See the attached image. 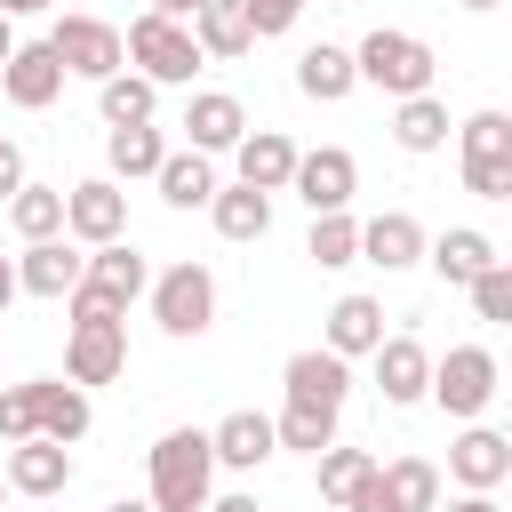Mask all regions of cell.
Instances as JSON below:
<instances>
[{"mask_svg": "<svg viewBox=\"0 0 512 512\" xmlns=\"http://www.w3.org/2000/svg\"><path fill=\"white\" fill-rule=\"evenodd\" d=\"M304 256H312L320 272H336V264H360V224H352L344 208L312 216V232H304Z\"/></svg>", "mask_w": 512, "mask_h": 512, "instance_id": "836d02e7", "label": "cell"}, {"mask_svg": "<svg viewBox=\"0 0 512 512\" xmlns=\"http://www.w3.org/2000/svg\"><path fill=\"white\" fill-rule=\"evenodd\" d=\"M32 392H40V440H56V448H72V440H88V424H96V408H88V384H56V376H32Z\"/></svg>", "mask_w": 512, "mask_h": 512, "instance_id": "44dd1931", "label": "cell"}, {"mask_svg": "<svg viewBox=\"0 0 512 512\" xmlns=\"http://www.w3.org/2000/svg\"><path fill=\"white\" fill-rule=\"evenodd\" d=\"M376 392H384V408H416L424 400V376H432V352L416 344V336H384L376 352Z\"/></svg>", "mask_w": 512, "mask_h": 512, "instance_id": "ac0fdd59", "label": "cell"}, {"mask_svg": "<svg viewBox=\"0 0 512 512\" xmlns=\"http://www.w3.org/2000/svg\"><path fill=\"white\" fill-rule=\"evenodd\" d=\"M448 480H456V488H488V496H496V488L512 480V440H504V432H488V424H464V432L448 440Z\"/></svg>", "mask_w": 512, "mask_h": 512, "instance_id": "4fadbf2b", "label": "cell"}, {"mask_svg": "<svg viewBox=\"0 0 512 512\" xmlns=\"http://www.w3.org/2000/svg\"><path fill=\"white\" fill-rule=\"evenodd\" d=\"M64 240L80 248H104V240H128V192L112 176H88L64 192Z\"/></svg>", "mask_w": 512, "mask_h": 512, "instance_id": "9c48e42d", "label": "cell"}, {"mask_svg": "<svg viewBox=\"0 0 512 512\" xmlns=\"http://www.w3.org/2000/svg\"><path fill=\"white\" fill-rule=\"evenodd\" d=\"M352 72H360V88H384V96L400 104V96H424V88H432V48H424L416 32H400V24H376V32L352 48Z\"/></svg>", "mask_w": 512, "mask_h": 512, "instance_id": "7a4b0ae2", "label": "cell"}, {"mask_svg": "<svg viewBox=\"0 0 512 512\" xmlns=\"http://www.w3.org/2000/svg\"><path fill=\"white\" fill-rule=\"evenodd\" d=\"M208 448H216V464H232V472H256L264 456H280V440H272V416H264V408H232V416L208 432Z\"/></svg>", "mask_w": 512, "mask_h": 512, "instance_id": "7402d4cb", "label": "cell"}, {"mask_svg": "<svg viewBox=\"0 0 512 512\" xmlns=\"http://www.w3.org/2000/svg\"><path fill=\"white\" fill-rule=\"evenodd\" d=\"M80 248H64V232L56 240H24V256H16V288L24 296H48V304H64L72 288H80Z\"/></svg>", "mask_w": 512, "mask_h": 512, "instance_id": "5bb4252c", "label": "cell"}, {"mask_svg": "<svg viewBox=\"0 0 512 512\" xmlns=\"http://www.w3.org/2000/svg\"><path fill=\"white\" fill-rule=\"evenodd\" d=\"M0 480H8L16 496H64V488H72V448H56V440L32 432V440L8 448V472H0Z\"/></svg>", "mask_w": 512, "mask_h": 512, "instance_id": "d6986e66", "label": "cell"}, {"mask_svg": "<svg viewBox=\"0 0 512 512\" xmlns=\"http://www.w3.org/2000/svg\"><path fill=\"white\" fill-rule=\"evenodd\" d=\"M40 8H56V0H0V16H40Z\"/></svg>", "mask_w": 512, "mask_h": 512, "instance_id": "ee69618b", "label": "cell"}, {"mask_svg": "<svg viewBox=\"0 0 512 512\" xmlns=\"http://www.w3.org/2000/svg\"><path fill=\"white\" fill-rule=\"evenodd\" d=\"M120 48H128V64L152 80V88H192V72L208 64L200 48H192V24H176V16H136L128 32H120Z\"/></svg>", "mask_w": 512, "mask_h": 512, "instance_id": "3957f363", "label": "cell"}, {"mask_svg": "<svg viewBox=\"0 0 512 512\" xmlns=\"http://www.w3.org/2000/svg\"><path fill=\"white\" fill-rule=\"evenodd\" d=\"M296 88H304L312 104H344V96L360 88V72H352V48H336V40H312V48L296 56Z\"/></svg>", "mask_w": 512, "mask_h": 512, "instance_id": "d4e9b609", "label": "cell"}, {"mask_svg": "<svg viewBox=\"0 0 512 512\" xmlns=\"http://www.w3.org/2000/svg\"><path fill=\"white\" fill-rule=\"evenodd\" d=\"M384 344V304L376 296H336L328 304V352L336 360H360V352H376Z\"/></svg>", "mask_w": 512, "mask_h": 512, "instance_id": "83f0119b", "label": "cell"}, {"mask_svg": "<svg viewBox=\"0 0 512 512\" xmlns=\"http://www.w3.org/2000/svg\"><path fill=\"white\" fill-rule=\"evenodd\" d=\"M240 16H248V32H256V40H280V32L304 16V0H240Z\"/></svg>", "mask_w": 512, "mask_h": 512, "instance_id": "f35d334b", "label": "cell"}, {"mask_svg": "<svg viewBox=\"0 0 512 512\" xmlns=\"http://www.w3.org/2000/svg\"><path fill=\"white\" fill-rule=\"evenodd\" d=\"M192 8H200V0H152V16H176V24H184Z\"/></svg>", "mask_w": 512, "mask_h": 512, "instance_id": "7bdbcfd3", "label": "cell"}, {"mask_svg": "<svg viewBox=\"0 0 512 512\" xmlns=\"http://www.w3.org/2000/svg\"><path fill=\"white\" fill-rule=\"evenodd\" d=\"M32 432H40V392L32 384H0V448H16Z\"/></svg>", "mask_w": 512, "mask_h": 512, "instance_id": "74e56055", "label": "cell"}, {"mask_svg": "<svg viewBox=\"0 0 512 512\" xmlns=\"http://www.w3.org/2000/svg\"><path fill=\"white\" fill-rule=\"evenodd\" d=\"M432 512H504V504H496V496H488V488H464V496H456V504H432Z\"/></svg>", "mask_w": 512, "mask_h": 512, "instance_id": "60d3db41", "label": "cell"}, {"mask_svg": "<svg viewBox=\"0 0 512 512\" xmlns=\"http://www.w3.org/2000/svg\"><path fill=\"white\" fill-rule=\"evenodd\" d=\"M160 160H168V136H160L152 120H128V128L104 136V176H112V184H136V176H152Z\"/></svg>", "mask_w": 512, "mask_h": 512, "instance_id": "484cf974", "label": "cell"}, {"mask_svg": "<svg viewBox=\"0 0 512 512\" xmlns=\"http://www.w3.org/2000/svg\"><path fill=\"white\" fill-rule=\"evenodd\" d=\"M464 296H472V312H480V320H496V328H504V320H512V264H504V256H496V264H480V272L464 280Z\"/></svg>", "mask_w": 512, "mask_h": 512, "instance_id": "8d00e7d4", "label": "cell"}, {"mask_svg": "<svg viewBox=\"0 0 512 512\" xmlns=\"http://www.w3.org/2000/svg\"><path fill=\"white\" fill-rule=\"evenodd\" d=\"M392 144H400V152H440V144H448V104H440L432 88H424V96H400Z\"/></svg>", "mask_w": 512, "mask_h": 512, "instance_id": "1f68e13d", "label": "cell"}, {"mask_svg": "<svg viewBox=\"0 0 512 512\" xmlns=\"http://www.w3.org/2000/svg\"><path fill=\"white\" fill-rule=\"evenodd\" d=\"M464 144V192L472 200H512V120L504 112H472L456 128Z\"/></svg>", "mask_w": 512, "mask_h": 512, "instance_id": "8992f818", "label": "cell"}, {"mask_svg": "<svg viewBox=\"0 0 512 512\" xmlns=\"http://www.w3.org/2000/svg\"><path fill=\"white\" fill-rule=\"evenodd\" d=\"M8 48H16V16H0V64H8Z\"/></svg>", "mask_w": 512, "mask_h": 512, "instance_id": "7dc6e473", "label": "cell"}, {"mask_svg": "<svg viewBox=\"0 0 512 512\" xmlns=\"http://www.w3.org/2000/svg\"><path fill=\"white\" fill-rule=\"evenodd\" d=\"M424 264H432V272H440L448 288H464V280H472L480 264H496V240H488L480 224H448L440 240H424Z\"/></svg>", "mask_w": 512, "mask_h": 512, "instance_id": "4316f807", "label": "cell"}, {"mask_svg": "<svg viewBox=\"0 0 512 512\" xmlns=\"http://www.w3.org/2000/svg\"><path fill=\"white\" fill-rule=\"evenodd\" d=\"M184 24H192V48H200L208 64H232V56H248V48H256V32H248L240 0H200Z\"/></svg>", "mask_w": 512, "mask_h": 512, "instance_id": "603a6c76", "label": "cell"}, {"mask_svg": "<svg viewBox=\"0 0 512 512\" xmlns=\"http://www.w3.org/2000/svg\"><path fill=\"white\" fill-rule=\"evenodd\" d=\"M184 136H192V152H232L240 136H248V104L240 96H224V88H200L192 104H184Z\"/></svg>", "mask_w": 512, "mask_h": 512, "instance_id": "2e32d148", "label": "cell"}, {"mask_svg": "<svg viewBox=\"0 0 512 512\" xmlns=\"http://www.w3.org/2000/svg\"><path fill=\"white\" fill-rule=\"evenodd\" d=\"M232 168H240V184H256V192H288L296 144H288L280 128H248V136L232 144Z\"/></svg>", "mask_w": 512, "mask_h": 512, "instance_id": "cb8c5ba5", "label": "cell"}, {"mask_svg": "<svg viewBox=\"0 0 512 512\" xmlns=\"http://www.w3.org/2000/svg\"><path fill=\"white\" fill-rule=\"evenodd\" d=\"M0 96H8L16 112H48V104L64 96V64H56V48H48V40H16L8 64H0Z\"/></svg>", "mask_w": 512, "mask_h": 512, "instance_id": "30bf717a", "label": "cell"}, {"mask_svg": "<svg viewBox=\"0 0 512 512\" xmlns=\"http://www.w3.org/2000/svg\"><path fill=\"white\" fill-rule=\"evenodd\" d=\"M104 512H152V496H120V504H104Z\"/></svg>", "mask_w": 512, "mask_h": 512, "instance_id": "bcb514c9", "label": "cell"}, {"mask_svg": "<svg viewBox=\"0 0 512 512\" xmlns=\"http://www.w3.org/2000/svg\"><path fill=\"white\" fill-rule=\"evenodd\" d=\"M288 192H296L312 216H328V208H352V192H360V160H352L344 144L296 152V168H288Z\"/></svg>", "mask_w": 512, "mask_h": 512, "instance_id": "ba28073f", "label": "cell"}, {"mask_svg": "<svg viewBox=\"0 0 512 512\" xmlns=\"http://www.w3.org/2000/svg\"><path fill=\"white\" fill-rule=\"evenodd\" d=\"M464 8H496V0H464Z\"/></svg>", "mask_w": 512, "mask_h": 512, "instance_id": "c3c4849f", "label": "cell"}, {"mask_svg": "<svg viewBox=\"0 0 512 512\" xmlns=\"http://www.w3.org/2000/svg\"><path fill=\"white\" fill-rule=\"evenodd\" d=\"M96 112H104V128H128V120H152L160 112V88L144 80V72H112V80H96Z\"/></svg>", "mask_w": 512, "mask_h": 512, "instance_id": "4dcf8cb0", "label": "cell"}, {"mask_svg": "<svg viewBox=\"0 0 512 512\" xmlns=\"http://www.w3.org/2000/svg\"><path fill=\"white\" fill-rule=\"evenodd\" d=\"M312 464H320V504H344V496L368 480V464H376V456H368V448H336V440H328Z\"/></svg>", "mask_w": 512, "mask_h": 512, "instance_id": "d590c367", "label": "cell"}, {"mask_svg": "<svg viewBox=\"0 0 512 512\" xmlns=\"http://www.w3.org/2000/svg\"><path fill=\"white\" fill-rule=\"evenodd\" d=\"M80 288H96L104 304H120V312H128V304L152 288V264H144L128 240H104V248H88V264H80Z\"/></svg>", "mask_w": 512, "mask_h": 512, "instance_id": "9a60e30c", "label": "cell"}, {"mask_svg": "<svg viewBox=\"0 0 512 512\" xmlns=\"http://www.w3.org/2000/svg\"><path fill=\"white\" fill-rule=\"evenodd\" d=\"M208 216H216L224 240H264V232H272V192H256V184H216Z\"/></svg>", "mask_w": 512, "mask_h": 512, "instance_id": "f546056e", "label": "cell"}, {"mask_svg": "<svg viewBox=\"0 0 512 512\" xmlns=\"http://www.w3.org/2000/svg\"><path fill=\"white\" fill-rule=\"evenodd\" d=\"M496 376H504V368H496V352H488V344H448V352L432 360V376H424V400H440L448 416H464V424H472V416L496 400Z\"/></svg>", "mask_w": 512, "mask_h": 512, "instance_id": "5b68a950", "label": "cell"}, {"mask_svg": "<svg viewBox=\"0 0 512 512\" xmlns=\"http://www.w3.org/2000/svg\"><path fill=\"white\" fill-rule=\"evenodd\" d=\"M16 184H24V144H16V136H0V200H8Z\"/></svg>", "mask_w": 512, "mask_h": 512, "instance_id": "ab89813d", "label": "cell"}, {"mask_svg": "<svg viewBox=\"0 0 512 512\" xmlns=\"http://www.w3.org/2000/svg\"><path fill=\"white\" fill-rule=\"evenodd\" d=\"M8 224H16L24 240H56V232H64V184H32V176H24V184L8 192Z\"/></svg>", "mask_w": 512, "mask_h": 512, "instance_id": "d6a6232c", "label": "cell"}, {"mask_svg": "<svg viewBox=\"0 0 512 512\" xmlns=\"http://www.w3.org/2000/svg\"><path fill=\"white\" fill-rule=\"evenodd\" d=\"M200 512H264V504H256V496H208Z\"/></svg>", "mask_w": 512, "mask_h": 512, "instance_id": "b9f144b4", "label": "cell"}, {"mask_svg": "<svg viewBox=\"0 0 512 512\" xmlns=\"http://www.w3.org/2000/svg\"><path fill=\"white\" fill-rule=\"evenodd\" d=\"M272 440L296 448V456H320V448L336 440V416H328V408H280V416H272Z\"/></svg>", "mask_w": 512, "mask_h": 512, "instance_id": "e575fe53", "label": "cell"}, {"mask_svg": "<svg viewBox=\"0 0 512 512\" xmlns=\"http://www.w3.org/2000/svg\"><path fill=\"white\" fill-rule=\"evenodd\" d=\"M0 504H8V480H0Z\"/></svg>", "mask_w": 512, "mask_h": 512, "instance_id": "681fc988", "label": "cell"}, {"mask_svg": "<svg viewBox=\"0 0 512 512\" xmlns=\"http://www.w3.org/2000/svg\"><path fill=\"white\" fill-rule=\"evenodd\" d=\"M8 296H16V256H0V312H8Z\"/></svg>", "mask_w": 512, "mask_h": 512, "instance_id": "f6af8a7d", "label": "cell"}, {"mask_svg": "<svg viewBox=\"0 0 512 512\" xmlns=\"http://www.w3.org/2000/svg\"><path fill=\"white\" fill-rule=\"evenodd\" d=\"M128 368V320H72L64 336V376L72 384H112Z\"/></svg>", "mask_w": 512, "mask_h": 512, "instance_id": "8fae6325", "label": "cell"}, {"mask_svg": "<svg viewBox=\"0 0 512 512\" xmlns=\"http://www.w3.org/2000/svg\"><path fill=\"white\" fill-rule=\"evenodd\" d=\"M360 264H376V272H408V264H424V224H416L408 208L368 216V224H360Z\"/></svg>", "mask_w": 512, "mask_h": 512, "instance_id": "e0dca14e", "label": "cell"}, {"mask_svg": "<svg viewBox=\"0 0 512 512\" xmlns=\"http://www.w3.org/2000/svg\"><path fill=\"white\" fill-rule=\"evenodd\" d=\"M280 384H288V408H344V392H352V360H336L328 344H304V352H288V368H280Z\"/></svg>", "mask_w": 512, "mask_h": 512, "instance_id": "7c38bea8", "label": "cell"}, {"mask_svg": "<svg viewBox=\"0 0 512 512\" xmlns=\"http://www.w3.org/2000/svg\"><path fill=\"white\" fill-rule=\"evenodd\" d=\"M48 48H56L64 80H112V72L128 64L120 24H104V16H56V24H48Z\"/></svg>", "mask_w": 512, "mask_h": 512, "instance_id": "52a82bcc", "label": "cell"}, {"mask_svg": "<svg viewBox=\"0 0 512 512\" xmlns=\"http://www.w3.org/2000/svg\"><path fill=\"white\" fill-rule=\"evenodd\" d=\"M432 504H440V464L432 456L376 464V512H432Z\"/></svg>", "mask_w": 512, "mask_h": 512, "instance_id": "ffe728a7", "label": "cell"}, {"mask_svg": "<svg viewBox=\"0 0 512 512\" xmlns=\"http://www.w3.org/2000/svg\"><path fill=\"white\" fill-rule=\"evenodd\" d=\"M152 184H160L168 208H208V200H216V160L184 144V152H168V160L152 168Z\"/></svg>", "mask_w": 512, "mask_h": 512, "instance_id": "f1b7e54d", "label": "cell"}, {"mask_svg": "<svg viewBox=\"0 0 512 512\" xmlns=\"http://www.w3.org/2000/svg\"><path fill=\"white\" fill-rule=\"evenodd\" d=\"M144 296H152V320H160L176 344L216 328V272H208V264H192V256H184V264H168V272H152V288H144Z\"/></svg>", "mask_w": 512, "mask_h": 512, "instance_id": "277c9868", "label": "cell"}, {"mask_svg": "<svg viewBox=\"0 0 512 512\" xmlns=\"http://www.w3.org/2000/svg\"><path fill=\"white\" fill-rule=\"evenodd\" d=\"M208 488H216V448H208V432H200V424L160 432V448H152V512H200Z\"/></svg>", "mask_w": 512, "mask_h": 512, "instance_id": "6da1fadb", "label": "cell"}, {"mask_svg": "<svg viewBox=\"0 0 512 512\" xmlns=\"http://www.w3.org/2000/svg\"><path fill=\"white\" fill-rule=\"evenodd\" d=\"M336 8H344V0H336Z\"/></svg>", "mask_w": 512, "mask_h": 512, "instance_id": "f907efd6", "label": "cell"}]
</instances>
